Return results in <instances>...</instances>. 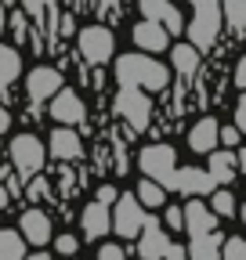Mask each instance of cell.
Returning a JSON list of instances; mask_svg holds the SVG:
<instances>
[{"mask_svg":"<svg viewBox=\"0 0 246 260\" xmlns=\"http://www.w3.org/2000/svg\"><path fill=\"white\" fill-rule=\"evenodd\" d=\"M116 80L131 90H141V87L163 90L170 83V73H167V65H160L148 54H119L116 58Z\"/></svg>","mask_w":246,"mask_h":260,"instance_id":"obj_1","label":"cell"},{"mask_svg":"<svg viewBox=\"0 0 246 260\" xmlns=\"http://www.w3.org/2000/svg\"><path fill=\"white\" fill-rule=\"evenodd\" d=\"M138 167L148 174L145 181L160 184L163 191L177 188V152H174V145H145L141 155H138Z\"/></svg>","mask_w":246,"mask_h":260,"instance_id":"obj_2","label":"cell"},{"mask_svg":"<svg viewBox=\"0 0 246 260\" xmlns=\"http://www.w3.org/2000/svg\"><path fill=\"white\" fill-rule=\"evenodd\" d=\"M221 4H213V0H196L192 8V22H189V37H192V47L196 51H210L213 40H218L221 32Z\"/></svg>","mask_w":246,"mask_h":260,"instance_id":"obj_3","label":"cell"},{"mask_svg":"<svg viewBox=\"0 0 246 260\" xmlns=\"http://www.w3.org/2000/svg\"><path fill=\"white\" fill-rule=\"evenodd\" d=\"M44 159H47V148L37 134H18L11 141V162L22 177H37L44 170Z\"/></svg>","mask_w":246,"mask_h":260,"instance_id":"obj_4","label":"cell"},{"mask_svg":"<svg viewBox=\"0 0 246 260\" xmlns=\"http://www.w3.org/2000/svg\"><path fill=\"white\" fill-rule=\"evenodd\" d=\"M116 112L127 119L134 130H145L152 123V102H148V94L145 90H131V87H123L116 94Z\"/></svg>","mask_w":246,"mask_h":260,"instance_id":"obj_5","label":"cell"},{"mask_svg":"<svg viewBox=\"0 0 246 260\" xmlns=\"http://www.w3.org/2000/svg\"><path fill=\"white\" fill-rule=\"evenodd\" d=\"M141 228H145L141 203L134 199V195H119V199H116V213H112V232L119 239H134V235H141Z\"/></svg>","mask_w":246,"mask_h":260,"instance_id":"obj_6","label":"cell"},{"mask_svg":"<svg viewBox=\"0 0 246 260\" xmlns=\"http://www.w3.org/2000/svg\"><path fill=\"white\" fill-rule=\"evenodd\" d=\"M112 47H116V40H112V32H109L105 25H87V29H80V54H83L90 65H105V61L112 58Z\"/></svg>","mask_w":246,"mask_h":260,"instance_id":"obj_7","label":"cell"},{"mask_svg":"<svg viewBox=\"0 0 246 260\" xmlns=\"http://www.w3.org/2000/svg\"><path fill=\"white\" fill-rule=\"evenodd\" d=\"M51 116L58 119V126H76V123H83V116H87V109H83V102H80V94L76 90H69V87H62L54 98H51Z\"/></svg>","mask_w":246,"mask_h":260,"instance_id":"obj_8","label":"cell"},{"mask_svg":"<svg viewBox=\"0 0 246 260\" xmlns=\"http://www.w3.org/2000/svg\"><path fill=\"white\" fill-rule=\"evenodd\" d=\"M167 249H170V239H167V232H163V224H160L156 217H145L141 242H138L141 260H167Z\"/></svg>","mask_w":246,"mask_h":260,"instance_id":"obj_9","label":"cell"},{"mask_svg":"<svg viewBox=\"0 0 246 260\" xmlns=\"http://www.w3.org/2000/svg\"><path fill=\"white\" fill-rule=\"evenodd\" d=\"M62 87H66L62 83V73L51 69V65H37V69L25 76V90H29L33 102H47V98H54Z\"/></svg>","mask_w":246,"mask_h":260,"instance_id":"obj_10","label":"cell"},{"mask_svg":"<svg viewBox=\"0 0 246 260\" xmlns=\"http://www.w3.org/2000/svg\"><path fill=\"white\" fill-rule=\"evenodd\" d=\"M18 235H22V242L47 246L51 242V217L44 210H25L22 220H18Z\"/></svg>","mask_w":246,"mask_h":260,"instance_id":"obj_11","label":"cell"},{"mask_svg":"<svg viewBox=\"0 0 246 260\" xmlns=\"http://www.w3.org/2000/svg\"><path fill=\"white\" fill-rule=\"evenodd\" d=\"M141 15H145V22H160L167 32H181V25H184L181 11L174 4H167V0H141Z\"/></svg>","mask_w":246,"mask_h":260,"instance_id":"obj_12","label":"cell"},{"mask_svg":"<svg viewBox=\"0 0 246 260\" xmlns=\"http://www.w3.org/2000/svg\"><path fill=\"white\" fill-rule=\"evenodd\" d=\"M189 145H192V152H218V145H221V123L218 119H199L192 130H189Z\"/></svg>","mask_w":246,"mask_h":260,"instance_id":"obj_13","label":"cell"},{"mask_svg":"<svg viewBox=\"0 0 246 260\" xmlns=\"http://www.w3.org/2000/svg\"><path fill=\"white\" fill-rule=\"evenodd\" d=\"M184 228L192 232V239L213 235V232H218V217H213V210L206 203H189V206H184Z\"/></svg>","mask_w":246,"mask_h":260,"instance_id":"obj_14","label":"cell"},{"mask_svg":"<svg viewBox=\"0 0 246 260\" xmlns=\"http://www.w3.org/2000/svg\"><path fill=\"white\" fill-rule=\"evenodd\" d=\"M47 145H51L54 159H80L83 155V141H80L76 130H69V126H54V134H51Z\"/></svg>","mask_w":246,"mask_h":260,"instance_id":"obj_15","label":"cell"},{"mask_svg":"<svg viewBox=\"0 0 246 260\" xmlns=\"http://www.w3.org/2000/svg\"><path fill=\"white\" fill-rule=\"evenodd\" d=\"M80 224H83V235H87V239H102V235L112 232V213H109V206H102V203H90V206L83 210Z\"/></svg>","mask_w":246,"mask_h":260,"instance_id":"obj_16","label":"cell"},{"mask_svg":"<svg viewBox=\"0 0 246 260\" xmlns=\"http://www.w3.org/2000/svg\"><path fill=\"white\" fill-rule=\"evenodd\" d=\"M134 44L145 47L148 54H156V51H167L170 37H167V29H163L160 22H138V25H134Z\"/></svg>","mask_w":246,"mask_h":260,"instance_id":"obj_17","label":"cell"},{"mask_svg":"<svg viewBox=\"0 0 246 260\" xmlns=\"http://www.w3.org/2000/svg\"><path fill=\"white\" fill-rule=\"evenodd\" d=\"M213 188H218V181H213L206 170H199V167L177 170V191H184V195H206Z\"/></svg>","mask_w":246,"mask_h":260,"instance_id":"obj_18","label":"cell"},{"mask_svg":"<svg viewBox=\"0 0 246 260\" xmlns=\"http://www.w3.org/2000/svg\"><path fill=\"white\" fill-rule=\"evenodd\" d=\"M221 246H225V239L213 232V235L192 239V246L184 249V253H189V260H221Z\"/></svg>","mask_w":246,"mask_h":260,"instance_id":"obj_19","label":"cell"},{"mask_svg":"<svg viewBox=\"0 0 246 260\" xmlns=\"http://www.w3.org/2000/svg\"><path fill=\"white\" fill-rule=\"evenodd\" d=\"M206 174L218 181V184L235 181V155H232V152H210V167H206Z\"/></svg>","mask_w":246,"mask_h":260,"instance_id":"obj_20","label":"cell"},{"mask_svg":"<svg viewBox=\"0 0 246 260\" xmlns=\"http://www.w3.org/2000/svg\"><path fill=\"white\" fill-rule=\"evenodd\" d=\"M170 61H174L177 76H196V69H199V51H196L192 44H177V47L170 51Z\"/></svg>","mask_w":246,"mask_h":260,"instance_id":"obj_21","label":"cell"},{"mask_svg":"<svg viewBox=\"0 0 246 260\" xmlns=\"http://www.w3.org/2000/svg\"><path fill=\"white\" fill-rule=\"evenodd\" d=\"M18 73H22V58H18V51L0 40V90H4L11 80H18Z\"/></svg>","mask_w":246,"mask_h":260,"instance_id":"obj_22","label":"cell"},{"mask_svg":"<svg viewBox=\"0 0 246 260\" xmlns=\"http://www.w3.org/2000/svg\"><path fill=\"white\" fill-rule=\"evenodd\" d=\"M0 260H25V242L11 228H0Z\"/></svg>","mask_w":246,"mask_h":260,"instance_id":"obj_23","label":"cell"},{"mask_svg":"<svg viewBox=\"0 0 246 260\" xmlns=\"http://www.w3.org/2000/svg\"><path fill=\"white\" fill-rule=\"evenodd\" d=\"M138 203H148V210L152 206H163V199H167V191L160 188V184H152V181H141L138 184V195H134Z\"/></svg>","mask_w":246,"mask_h":260,"instance_id":"obj_24","label":"cell"},{"mask_svg":"<svg viewBox=\"0 0 246 260\" xmlns=\"http://www.w3.org/2000/svg\"><path fill=\"white\" fill-rule=\"evenodd\" d=\"M221 18H228V25L242 29L246 25V0H228V4L221 8Z\"/></svg>","mask_w":246,"mask_h":260,"instance_id":"obj_25","label":"cell"},{"mask_svg":"<svg viewBox=\"0 0 246 260\" xmlns=\"http://www.w3.org/2000/svg\"><path fill=\"white\" fill-rule=\"evenodd\" d=\"M232 213H235L232 191H213V217H232Z\"/></svg>","mask_w":246,"mask_h":260,"instance_id":"obj_26","label":"cell"},{"mask_svg":"<svg viewBox=\"0 0 246 260\" xmlns=\"http://www.w3.org/2000/svg\"><path fill=\"white\" fill-rule=\"evenodd\" d=\"M221 260H246V239H225Z\"/></svg>","mask_w":246,"mask_h":260,"instance_id":"obj_27","label":"cell"},{"mask_svg":"<svg viewBox=\"0 0 246 260\" xmlns=\"http://www.w3.org/2000/svg\"><path fill=\"white\" fill-rule=\"evenodd\" d=\"M76 246H80V242H76L73 235H58V239H54V249H58L62 256H73V253H76Z\"/></svg>","mask_w":246,"mask_h":260,"instance_id":"obj_28","label":"cell"},{"mask_svg":"<svg viewBox=\"0 0 246 260\" xmlns=\"http://www.w3.org/2000/svg\"><path fill=\"white\" fill-rule=\"evenodd\" d=\"M98 260H127V256H123V249H119V246H112V242H109V246H102V249H98Z\"/></svg>","mask_w":246,"mask_h":260,"instance_id":"obj_29","label":"cell"},{"mask_svg":"<svg viewBox=\"0 0 246 260\" xmlns=\"http://www.w3.org/2000/svg\"><path fill=\"white\" fill-rule=\"evenodd\" d=\"M235 126H239V134H246V94L239 98V105H235Z\"/></svg>","mask_w":246,"mask_h":260,"instance_id":"obj_30","label":"cell"},{"mask_svg":"<svg viewBox=\"0 0 246 260\" xmlns=\"http://www.w3.org/2000/svg\"><path fill=\"white\" fill-rule=\"evenodd\" d=\"M116 199H119V195H116L112 184H102V188H98V203H102V206H109V203H116Z\"/></svg>","mask_w":246,"mask_h":260,"instance_id":"obj_31","label":"cell"},{"mask_svg":"<svg viewBox=\"0 0 246 260\" xmlns=\"http://www.w3.org/2000/svg\"><path fill=\"white\" fill-rule=\"evenodd\" d=\"M167 224H170V228H184V210L170 206V210H167Z\"/></svg>","mask_w":246,"mask_h":260,"instance_id":"obj_32","label":"cell"},{"mask_svg":"<svg viewBox=\"0 0 246 260\" xmlns=\"http://www.w3.org/2000/svg\"><path fill=\"white\" fill-rule=\"evenodd\" d=\"M221 145H239V130L235 126H221Z\"/></svg>","mask_w":246,"mask_h":260,"instance_id":"obj_33","label":"cell"},{"mask_svg":"<svg viewBox=\"0 0 246 260\" xmlns=\"http://www.w3.org/2000/svg\"><path fill=\"white\" fill-rule=\"evenodd\" d=\"M235 87L246 90V58H239V65H235Z\"/></svg>","mask_w":246,"mask_h":260,"instance_id":"obj_34","label":"cell"},{"mask_svg":"<svg viewBox=\"0 0 246 260\" xmlns=\"http://www.w3.org/2000/svg\"><path fill=\"white\" fill-rule=\"evenodd\" d=\"M11 32H15L18 40H25V22H22V15H15V18H11Z\"/></svg>","mask_w":246,"mask_h":260,"instance_id":"obj_35","label":"cell"},{"mask_svg":"<svg viewBox=\"0 0 246 260\" xmlns=\"http://www.w3.org/2000/svg\"><path fill=\"white\" fill-rule=\"evenodd\" d=\"M184 256H189V253H184L181 246H170V249H167V260H184Z\"/></svg>","mask_w":246,"mask_h":260,"instance_id":"obj_36","label":"cell"},{"mask_svg":"<svg viewBox=\"0 0 246 260\" xmlns=\"http://www.w3.org/2000/svg\"><path fill=\"white\" fill-rule=\"evenodd\" d=\"M8 123H11V116H8V112H0V130H8Z\"/></svg>","mask_w":246,"mask_h":260,"instance_id":"obj_37","label":"cell"},{"mask_svg":"<svg viewBox=\"0 0 246 260\" xmlns=\"http://www.w3.org/2000/svg\"><path fill=\"white\" fill-rule=\"evenodd\" d=\"M29 260H51L47 253H33V256H29Z\"/></svg>","mask_w":246,"mask_h":260,"instance_id":"obj_38","label":"cell"},{"mask_svg":"<svg viewBox=\"0 0 246 260\" xmlns=\"http://www.w3.org/2000/svg\"><path fill=\"white\" fill-rule=\"evenodd\" d=\"M0 25H4V8H0Z\"/></svg>","mask_w":246,"mask_h":260,"instance_id":"obj_39","label":"cell"},{"mask_svg":"<svg viewBox=\"0 0 246 260\" xmlns=\"http://www.w3.org/2000/svg\"><path fill=\"white\" fill-rule=\"evenodd\" d=\"M242 220H246V206H242Z\"/></svg>","mask_w":246,"mask_h":260,"instance_id":"obj_40","label":"cell"},{"mask_svg":"<svg viewBox=\"0 0 246 260\" xmlns=\"http://www.w3.org/2000/svg\"><path fill=\"white\" fill-rule=\"evenodd\" d=\"M66 260H73V256H66Z\"/></svg>","mask_w":246,"mask_h":260,"instance_id":"obj_41","label":"cell"}]
</instances>
